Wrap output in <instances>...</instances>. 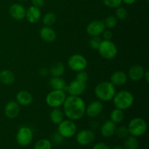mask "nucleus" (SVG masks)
Here are the masks:
<instances>
[{"instance_id": "nucleus-7", "label": "nucleus", "mask_w": 149, "mask_h": 149, "mask_svg": "<svg viewBox=\"0 0 149 149\" xmlns=\"http://www.w3.org/2000/svg\"><path fill=\"white\" fill-rule=\"evenodd\" d=\"M33 133L30 127L26 126L20 127L16 134L15 139L17 144L20 146H27L33 141Z\"/></svg>"}, {"instance_id": "nucleus-31", "label": "nucleus", "mask_w": 149, "mask_h": 149, "mask_svg": "<svg viewBox=\"0 0 149 149\" xmlns=\"http://www.w3.org/2000/svg\"><path fill=\"white\" fill-rule=\"evenodd\" d=\"M116 13H115V16H116V18L118 20H124L128 16V12L126 10V8L123 7H118L117 8H116Z\"/></svg>"}, {"instance_id": "nucleus-14", "label": "nucleus", "mask_w": 149, "mask_h": 149, "mask_svg": "<svg viewBox=\"0 0 149 149\" xmlns=\"http://www.w3.org/2000/svg\"><path fill=\"white\" fill-rule=\"evenodd\" d=\"M68 94L72 96H80L86 90V84L81 83L77 80L71 81L66 87Z\"/></svg>"}, {"instance_id": "nucleus-35", "label": "nucleus", "mask_w": 149, "mask_h": 149, "mask_svg": "<svg viewBox=\"0 0 149 149\" xmlns=\"http://www.w3.org/2000/svg\"><path fill=\"white\" fill-rule=\"evenodd\" d=\"M105 6L109 8H117L121 6L122 0H102Z\"/></svg>"}, {"instance_id": "nucleus-6", "label": "nucleus", "mask_w": 149, "mask_h": 149, "mask_svg": "<svg viewBox=\"0 0 149 149\" xmlns=\"http://www.w3.org/2000/svg\"><path fill=\"white\" fill-rule=\"evenodd\" d=\"M97 50L100 56L106 60L113 59L118 52L116 45L111 40H102Z\"/></svg>"}, {"instance_id": "nucleus-44", "label": "nucleus", "mask_w": 149, "mask_h": 149, "mask_svg": "<svg viewBox=\"0 0 149 149\" xmlns=\"http://www.w3.org/2000/svg\"><path fill=\"white\" fill-rule=\"evenodd\" d=\"M20 1H29V0H20Z\"/></svg>"}, {"instance_id": "nucleus-16", "label": "nucleus", "mask_w": 149, "mask_h": 149, "mask_svg": "<svg viewBox=\"0 0 149 149\" xmlns=\"http://www.w3.org/2000/svg\"><path fill=\"white\" fill-rule=\"evenodd\" d=\"M144 72L145 70L141 65H133L130 68L127 77L132 81H140L143 79Z\"/></svg>"}, {"instance_id": "nucleus-36", "label": "nucleus", "mask_w": 149, "mask_h": 149, "mask_svg": "<svg viewBox=\"0 0 149 149\" xmlns=\"http://www.w3.org/2000/svg\"><path fill=\"white\" fill-rule=\"evenodd\" d=\"M88 74L84 70V71H81L77 72V75H76L75 79L80 81V82L86 84V82H87V80H88Z\"/></svg>"}, {"instance_id": "nucleus-2", "label": "nucleus", "mask_w": 149, "mask_h": 149, "mask_svg": "<svg viewBox=\"0 0 149 149\" xmlns=\"http://www.w3.org/2000/svg\"><path fill=\"white\" fill-rule=\"evenodd\" d=\"M94 92L99 100L107 102L112 100L116 94V87L111 81H105L97 84L95 87Z\"/></svg>"}, {"instance_id": "nucleus-4", "label": "nucleus", "mask_w": 149, "mask_h": 149, "mask_svg": "<svg viewBox=\"0 0 149 149\" xmlns=\"http://www.w3.org/2000/svg\"><path fill=\"white\" fill-rule=\"evenodd\" d=\"M127 129L130 135L138 138L146 133L147 130V123L143 118H133L130 121Z\"/></svg>"}, {"instance_id": "nucleus-22", "label": "nucleus", "mask_w": 149, "mask_h": 149, "mask_svg": "<svg viewBox=\"0 0 149 149\" xmlns=\"http://www.w3.org/2000/svg\"><path fill=\"white\" fill-rule=\"evenodd\" d=\"M15 81V77L13 71L3 69L0 71V82L5 85H11Z\"/></svg>"}, {"instance_id": "nucleus-29", "label": "nucleus", "mask_w": 149, "mask_h": 149, "mask_svg": "<svg viewBox=\"0 0 149 149\" xmlns=\"http://www.w3.org/2000/svg\"><path fill=\"white\" fill-rule=\"evenodd\" d=\"M118 19L114 15H109L106 17V19L103 21L105 25V27L107 29H112L115 28L117 25Z\"/></svg>"}, {"instance_id": "nucleus-18", "label": "nucleus", "mask_w": 149, "mask_h": 149, "mask_svg": "<svg viewBox=\"0 0 149 149\" xmlns=\"http://www.w3.org/2000/svg\"><path fill=\"white\" fill-rule=\"evenodd\" d=\"M15 101L20 106H29L33 102V95L27 90H20L16 94Z\"/></svg>"}, {"instance_id": "nucleus-5", "label": "nucleus", "mask_w": 149, "mask_h": 149, "mask_svg": "<svg viewBox=\"0 0 149 149\" xmlns=\"http://www.w3.org/2000/svg\"><path fill=\"white\" fill-rule=\"evenodd\" d=\"M65 98H66V94L64 90H52L47 95L45 101L48 106L52 109H55L62 106Z\"/></svg>"}, {"instance_id": "nucleus-19", "label": "nucleus", "mask_w": 149, "mask_h": 149, "mask_svg": "<svg viewBox=\"0 0 149 149\" xmlns=\"http://www.w3.org/2000/svg\"><path fill=\"white\" fill-rule=\"evenodd\" d=\"M39 36L40 38L45 42L51 43L53 42L56 39L57 34L51 26H44L40 29L39 31Z\"/></svg>"}, {"instance_id": "nucleus-27", "label": "nucleus", "mask_w": 149, "mask_h": 149, "mask_svg": "<svg viewBox=\"0 0 149 149\" xmlns=\"http://www.w3.org/2000/svg\"><path fill=\"white\" fill-rule=\"evenodd\" d=\"M139 141L136 137L129 135L127 137L124 142V149H138Z\"/></svg>"}, {"instance_id": "nucleus-24", "label": "nucleus", "mask_w": 149, "mask_h": 149, "mask_svg": "<svg viewBox=\"0 0 149 149\" xmlns=\"http://www.w3.org/2000/svg\"><path fill=\"white\" fill-rule=\"evenodd\" d=\"M49 72L52 77H60L65 72V66L62 63L57 62L51 65Z\"/></svg>"}, {"instance_id": "nucleus-13", "label": "nucleus", "mask_w": 149, "mask_h": 149, "mask_svg": "<svg viewBox=\"0 0 149 149\" xmlns=\"http://www.w3.org/2000/svg\"><path fill=\"white\" fill-rule=\"evenodd\" d=\"M20 112V106L16 101L12 100L8 102L4 107V114L8 119H13L19 116Z\"/></svg>"}, {"instance_id": "nucleus-42", "label": "nucleus", "mask_w": 149, "mask_h": 149, "mask_svg": "<svg viewBox=\"0 0 149 149\" xmlns=\"http://www.w3.org/2000/svg\"><path fill=\"white\" fill-rule=\"evenodd\" d=\"M39 73L42 76H47L48 74V71L46 69V68H42V69L39 71Z\"/></svg>"}, {"instance_id": "nucleus-32", "label": "nucleus", "mask_w": 149, "mask_h": 149, "mask_svg": "<svg viewBox=\"0 0 149 149\" xmlns=\"http://www.w3.org/2000/svg\"><path fill=\"white\" fill-rule=\"evenodd\" d=\"M115 134H116L118 138H121V139H125L127 137L130 135L127 127L125 126H121L119 127L116 128V131H115Z\"/></svg>"}, {"instance_id": "nucleus-23", "label": "nucleus", "mask_w": 149, "mask_h": 149, "mask_svg": "<svg viewBox=\"0 0 149 149\" xmlns=\"http://www.w3.org/2000/svg\"><path fill=\"white\" fill-rule=\"evenodd\" d=\"M64 113L59 108L53 109L49 113V119L55 125H59L64 119Z\"/></svg>"}, {"instance_id": "nucleus-20", "label": "nucleus", "mask_w": 149, "mask_h": 149, "mask_svg": "<svg viewBox=\"0 0 149 149\" xmlns=\"http://www.w3.org/2000/svg\"><path fill=\"white\" fill-rule=\"evenodd\" d=\"M127 75L122 71H114L110 77V81L115 87H122L127 81Z\"/></svg>"}, {"instance_id": "nucleus-9", "label": "nucleus", "mask_w": 149, "mask_h": 149, "mask_svg": "<svg viewBox=\"0 0 149 149\" xmlns=\"http://www.w3.org/2000/svg\"><path fill=\"white\" fill-rule=\"evenodd\" d=\"M68 65L71 71L79 72L85 70L87 66V61L82 55L74 54L68 58Z\"/></svg>"}, {"instance_id": "nucleus-15", "label": "nucleus", "mask_w": 149, "mask_h": 149, "mask_svg": "<svg viewBox=\"0 0 149 149\" xmlns=\"http://www.w3.org/2000/svg\"><path fill=\"white\" fill-rule=\"evenodd\" d=\"M26 9L23 5L20 4H13L9 9V14L12 18L16 20H20L25 18L26 15Z\"/></svg>"}, {"instance_id": "nucleus-12", "label": "nucleus", "mask_w": 149, "mask_h": 149, "mask_svg": "<svg viewBox=\"0 0 149 149\" xmlns=\"http://www.w3.org/2000/svg\"><path fill=\"white\" fill-rule=\"evenodd\" d=\"M103 105L100 100H94L86 106L85 113L90 118H95L102 113Z\"/></svg>"}, {"instance_id": "nucleus-26", "label": "nucleus", "mask_w": 149, "mask_h": 149, "mask_svg": "<svg viewBox=\"0 0 149 149\" xmlns=\"http://www.w3.org/2000/svg\"><path fill=\"white\" fill-rule=\"evenodd\" d=\"M125 119V113L124 111L120 109H115L111 111L110 113V120L112 121L113 123L119 124L122 122Z\"/></svg>"}, {"instance_id": "nucleus-38", "label": "nucleus", "mask_w": 149, "mask_h": 149, "mask_svg": "<svg viewBox=\"0 0 149 149\" xmlns=\"http://www.w3.org/2000/svg\"><path fill=\"white\" fill-rule=\"evenodd\" d=\"M32 6L41 8L45 5V0H31Z\"/></svg>"}, {"instance_id": "nucleus-17", "label": "nucleus", "mask_w": 149, "mask_h": 149, "mask_svg": "<svg viewBox=\"0 0 149 149\" xmlns=\"http://www.w3.org/2000/svg\"><path fill=\"white\" fill-rule=\"evenodd\" d=\"M42 17V13H41L40 8L31 6L26 10V15L25 18L27 21L30 23H36L40 20Z\"/></svg>"}, {"instance_id": "nucleus-37", "label": "nucleus", "mask_w": 149, "mask_h": 149, "mask_svg": "<svg viewBox=\"0 0 149 149\" xmlns=\"http://www.w3.org/2000/svg\"><path fill=\"white\" fill-rule=\"evenodd\" d=\"M101 35L103 40H111L113 38V32L110 29H105Z\"/></svg>"}, {"instance_id": "nucleus-11", "label": "nucleus", "mask_w": 149, "mask_h": 149, "mask_svg": "<svg viewBox=\"0 0 149 149\" xmlns=\"http://www.w3.org/2000/svg\"><path fill=\"white\" fill-rule=\"evenodd\" d=\"M95 139V134L92 130H82L77 134V142L81 146H88Z\"/></svg>"}, {"instance_id": "nucleus-33", "label": "nucleus", "mask_w": 149, "mask_h": 149, "mask_svg": "<svg viewBox=\"0 0 149 149\" xmlns=\"http://www.w3.org/2000/svg\"><path fill=\"white\" fill-rule=\"evenodd\" d=\"M103 39L100 36H91L89 41V45L93 49H97Z\"/></svg>"}, {"instance_id": "nucleus-34", "label": "nucleus", "mask_w": 149, "mask_h": 149, "mask_svg": "<svg viewBox=\"0 0 149 149\" xmlns=\"http://www.w3.org/2000/svg\"><path fill=\"white\" fill-rule=\"evenodd\" d=\"M64 140L65 138L59 133V132H55L52 135V137H51V143H52L53 144L57 146H59L61 144H62L64 142Z\"/></svg>"}, {"instance_id": "nucleus-40", "label": "nucleus", "mask_w": 149, "mask_h": 149, "mask_svg": "<svg viewBox=\"0 0 149 149\" xmlns=\"http://www.w3.org/2000/svg\"><path fill=\"white\" fill-rule=\"evenodd\" d=\"M138 0H122V2H124L125 4H128V5H131V4H135Z\"/></svg>"}, {"instance_id": "nucleus-8", "label": "nucleus", "mask_w": 149, "mask_h": 149, "mask_svg": "<svg viewBox=\"0 0 149 149\" xmlns=\"http://www.w3.org/2000/svg\"><path fill=\"white\" fill-rule=\"evenodd\" d=\"M58 125V132H59L64 138H71L77 133V127L74 121L63 119Z\"/></svg>"}, {"instance_id": "nucleus-1", "label": "nucleus", "mask_w": 149, "mask_h": 149, "mask_svg": "<svg viewBox=\"0 0 149 149\" xmlns=\"http://www.w3.org/2000/svg\"><path fill=\"white\" fill-rule=\"evenodd\" d=\"M62 106L64 115L70 120H79L85 114V103L79 96L66 97Z\"/></svg>"}, {"instance_id": "nucleus-10", "label": "nucleus", "mask_w": 149, "mask_h": 149, "mask_svg": "<svg viewBox=\"0 0 149 149\" xmlns=\"http://www.w3.org/2000/svg\"><path fill=\"white\" fill-rule=\"evenodd\" d=\"M106 29L103 21L95 20L90 22L86 27V32L90 36H100Z\"/></svg>"}, {"instance_id": "nucleus-39", "label": "nucleus", "mask_w": 149, "mask_h": 149, "mask_svg": "<svg viewBox=\"0 0 149 149\" xmlns=\"http://www.w3.org/2000/svg\"><path fill=\"white\" fill-rule=\"evenodd\" d=\"M93 149H110V148L104 143H97L93 147Z\"/></svg>"}, {"instance_id": "nucleus-43", "label": "nucleus", "mask_w": 149, "mask_h": 149, "mask_svg": "<svg viewBox=\"0 0 149 149\" xmlns=\"http://www.w3.org/2000/svg\"><path fill=\"white\" fill-rule=\"evenodd\" d=\"M111 149H124V148H122V147H120V146H115Z\"/></svg>"}, {"instance_id": "nucleus-30", "label": "nucleus", "mask_w": 149, "mask_h": 149, "mask_svg": "<svg viewBox=\"0 0 149 149\" xmlns=\"http://www.w3.org/2000/svg\"><path fill=\"white\" fill-rule=\"evenodd\" d=\"M33 149H52V143L48 139H41L35 143Z\"/></svg>"}, {"instance_id": "nucleus-3", "label": "nucleus", "mask_w": 149, "mask_h": 149, "mask_svg": "<svg viewBox=\"0 0 149 149\" xmlns=\"http://www.w3.org/2000/svg\"><path fill=\"white\" fill-rule=\"evenodd\" d=\"M112 100L116 109L125 111L133 105L134 96L130 91L121 90L116 93Z\"/></svg>"}, {"instance_id": "nucleus-45", "label": "nucleus", "mask_w": 149, "mask_h": 149, "mask_svg": "<svg viewBox=\"0 0 149 149\" xmlns=\"http://www.w3.org/2000/svg\"><path fill=\"white\" fill-rule=\"evenodd\" d=\"M146 1L147 2H148V1H149V0H146Z\"/></svg>"}, {"instance_id": "nucleus-28", "label": "nucleus", "mask_w": 149, "mask_h": 149, "mask_svg": "<svg viewBox=\"0 0 149 149\" xmlns=\"http://www.w3.org/2000/svg\"><path fill=\"white\" fill-rule=\"evenodd\" d=\"M57 21V15L55 13L49 12L46 13L42 17V23L45 26H52Z\"/></svg>"}, {"instance_id": "nucleus-21", "label": "nucleus", "mask_w": 149, "mask_h": 149, "mask_svg": "<svg viewBox=\"0 0 149 149\" xmlns=\"http://www.w3.org/2000/svg\"><path fill=\"white\" fill-rule=\"evenodd\" d=\"M116 129V124L112 121L107 120L100 127V134L104 138H111L115 134Z\"/></svg>"}, {"instance_id": "nucleus-25", "label": "nucleus", "mask_w": 149, "mask_h": 149, "mask_svg": "<svg viewBox=\"0 0 149 149\" xmlns=\"http://www.w3.org/2000/svg\"><path fill=\"white\" fill-rule=\"evenodd\" d=\"M49 85L52 87V90H64L66 89V84L64 79H63L61 77H52L49 80Z\"/></svg>"}, {"instance_id": "nucleus-41", "label": "nucleus", "mask_w": 149, "mask_h": 149, "mask_svg": "<svg viewBox=\"0 0 149 149\" xmlns=\"http://www.w3.org/2000/svg\"><path fill=\"white\" fill-rule=\"evenodd\" d=\"M143 79H145L146 81L147 82H148V81H149V71H148V70H146V71H145V72H144Z\"/></svg>"}]
</instances>
